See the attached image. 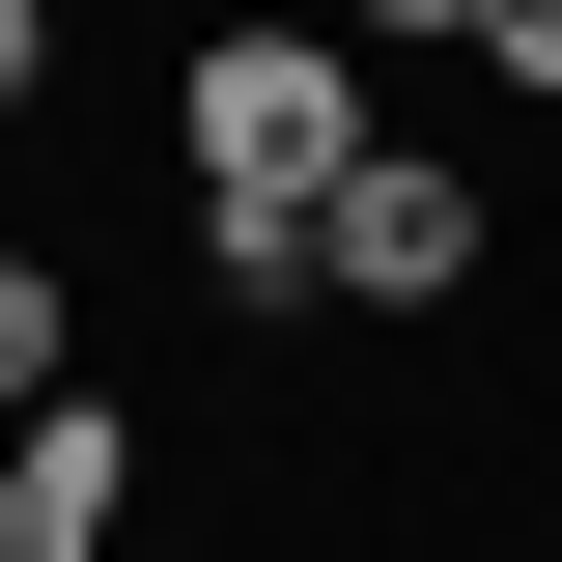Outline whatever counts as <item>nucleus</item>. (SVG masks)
I'll list each match as a JSON object with an SVG mask.
<instances>
[{"label":"nucleus","instance_id":"7ed1b4c3","mask_svg":"<svg viewBox=\"0 0 562 562\" xmlns=\"http://www.w3.org/2000/svg\"><path fill=\"white\" fill-rule=\"evenodd\" d=\"M479 57H506V85H562V0H506V29H479Z\"/></svg>","mask_w":562,"mask_h":562},{"label":"nucleus","instance_id":"39448f33","mask_svg":"<svg viewBox=\"0 0 562 562\" xmlns=\"http://www.w3.org/2000/svg\"><path fill=\"white\" fill-rule=\"evenodd\" d=\"M366 29H506V0H366Z\"/></svg>","mask_w":562,"mask_h":562},{"label":"nucleus","instance_id":"f03ea898","mask_svg":"<svg viewBox=\"0 0 562 562\" xmlns=\"http://www.w3.org/2000/svg\"><path fill=\"white\" fill-rule=\"evenodd\" d=\"M0 422H57V254H0Z\"/></svg>","mask_w":562,"mask_h":562},{"label":"nucleus","instance_id":"f257e3e1","mask_svg":"<svg viewBox=\"0 0 562 562\" xmlns=\"http://www.w3.org/2000/svg\"><path fill=\"white\" fill-rule=\"evenodd\" d=\"M310 281H366V310H450V281H479V169H422V140H366L338 198H310Z\"/></svg>","mask_w":562,"mask_h":562},{"label":"nucleus","instance_id":"20e7f679","mask_svg":"<svg viewBox=\"0 0 562 562\" xmlns=\"http://www.w3.org/2000/svg\"><path fill=\"white\" fill-rule=\"evenodd\" d=\"M29 85H57V29H29V0H0V113H29Z\"/></svg>","mask_w":562,"mask_h":562}]
</instances>
